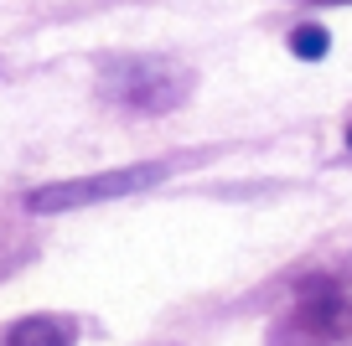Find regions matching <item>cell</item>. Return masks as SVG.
I'll use <instances>...</instances> for the list:
<instances>
[{
    "instance_id": "3",
    "label": "cell",
    "mask_w": 352,
    "mask_h": 346,
    "mask_svg": "<svg viewBox=\"0 0 352 346\" xmlns=\"http://www.w3.org/2000/svg\"><path fill=\"white\" fill-rule=\"evenodd\" d=\"M296 321L306 325L311 336H337L347 325V295H342L337 279H311L300 290V305H296Z\"/></svg>"
},
{
    "instance_id": "6",
    "label": "cell",
    "mask_w": 352,
    "mask_h": 346,
    "mask_svg": "<svg viewBox=\"0 0 352 346\" xmlns=\"http://www.w3.org/2000/svg\"><path fill=\"white\" fill-rule=\"evenodd\" d=\"M306 5H352V0H306Z\"/></svg>"
},
{
    "instance_id": "5",
    "label": "cell",
    "mask_w": 352,
    "mask_h": 346,
    "mask_svg": "<svg viewBox=\"0 0 352 346\" xmlns=\"http://www.w3.org/2000/svg\"><path fill=\"white\" fill-rule=\"evenodd\" d=\"M290 52H296L300 62H321V57L331 52V32L327 26H296V32H290Z\"/></svg>"
},
{
    "instance_id": "1",
    "label": "cell",
    "mask_w": 352,
    "mask_h": 346,
    "mask_svg": "<svg viewBox=\"0 0 352 346\" xmlns=\"http://www.w3.org/2000/svg\"><path fill=\"white\" fill-rule=\"evenodd\" d=\"M99 88L120 108H135V114H171L192 93V73L166 62V57H124V62L104 67Z\"/></svg>"
},
{
    "instance_id": "4",
    "label": "cell",
    "mask_w": 352,
    "mask_h": 346,
    "mask_svg": "<svg viewBox=\"0 0 352 346\" xmlns=\"http://www.w3.org/2000/svg\"><path fill=\"white\" fill-rule=\"evenodd\" d=\"M6 346H73V325L52 315H26L6 331Z\"/></svg>"
},
{
    "instance_id": "7",
    "label": "cell",
    "mask_w": 352,
    "mask_h": 346,
    "mask_svg": "<svg viewBox=\"0 0 352 346\" xmlns=\"http://www.w3.org/2000/svg\"><path fill=\"white\" fill-rule=\"evenodd\" d=\"M347 145H352V130H347Z\"/></svg>"
},
{
    "instance_id": "2",
    "label": "cell",
    "mask_w": 352,
    "mask_h": 346,
    "mask_svg": "<svg viewBox=\"0 0 352 346\" xmlns=\"http://www.w3.org/2000/svg\"><path fill=\"white\" fill-rule=\"evenodd\" d=\"M166 181V165H120V171H99V176H78V181H52L21 196V207L32 217H57V212H78L88 202H109V196H130L145 186Z\"/></svg>"
}]
</instances>
